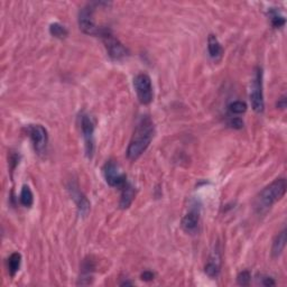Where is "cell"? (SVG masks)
Instances as JSON below:
<instances>
[{
	"label": "cell",
	"instance_id": "cell-5",
	"mask_svg": "<svg viewBox=\"0 0 287 287\" xmlns=\"http://www.w3.org/2000/svg\"><path fill=\"white\" fill-rule=\"evenodd\" d=\"M134 87L135 91L137 93V98L142 104H149L153 101L154 92L152 80L149 75L146 73H140L134 79Z\"/></svg>",
	"mask_w": 287,
	"mask_h": 287
},
{
	"label": "cell",
	"instance_id": "cell-23",
	"mask_svg": "<svg viewBox=\"0 0 287 287\" xmlns=\"http://www.w3.org/2000/svg\"><path fill=\"white\" fill-rule=\"evenodd\" d=\"M261 285L264 286H275L276 281L274 280V278H271L269 276H261V279L259 280Z\"/></svg>",
	"mask_w": 287,
	"mask_h": 287
},
{
	"label": "cell",
	"instance_id": "cell-22",
	"mask_svg": "<svg viewBox=\"0 0 287 287\" xmlns=\"http://www.w3.org/2000/svg\"><path fill=\"white\" fill-rule=\"evenodd\" d=\"M251 280V275L248 270H244L239 273V275L237 276V281L241 286H248L250 284Z\"/></svg>",
	"mask_w": 287,
	"mask_h": 287
},
{
	"label": "cell",
	"instance_id": "cell-3",
	"mask_svg": "<svg viewBox=\"0 0 287 287\" xmlns=\"http://www.w3.org/2000/svg\"><path fill=\"white\" fill-rule=\"evenodd\" d=\"M102 38L104 47L107 49L108 55L114 61H120V60L128 56V49L125 45L114 36L112 32L109 28L102 27V31L99 35Z\"/></svg>",
	"mask_w": 287,
	"mask_h": 287
},
{
	"label": "cell",
	"instance_id": "cell-13",
	"mask_svg": "<svg viewBox=\"0 0 287 287\" xmlns=\"http://www.w3.org/2000/svg\"><path fill=\"white\" fill-rule=\"evenodd\" d=\"M94 264L91 259H85L81 266V273H80V278L78 285H89L91 284L93 279V271Z\"/></svg>",
	"mask_w": 287,
	"mask_h": 287
},
{
	"label": "cell",
	"instance_id": "cell-21",
	"mask_svg": "<svg viewBox=\"0 0 287 287\" xmlns=\"http://www.w3.org/2000/svg\"><path fill=\"white\" fill-rule=\"evenodd\" d=\"M229 111L234 114H241L247 111V104L244 101H234L229 104Z\"/></svg>",
	"mask_w": 287,
	"mask_h": 287
},
{
	"label": "cell",
	"instance_id": "cell-10",
	"mask_svg": "<svg viewBox=\"0 0 287 287\" xmlns=\"http://www.w3.org/2000/svg\"><path fill=\"white\" fill-rule=\"evenodd\" d=\"M204 271L205 274L208 275L211 278H215L220 275L221 271V253L220 249L216 247L214 248V250L211 254L209 261L206 263L205 267H204Z\"/></svg>",
	"mask_w": 287,
	"mask_h": 287
},
{
	"label": "cell",
	"instance_id": "cell-8",
	"mask_svg": "<svg viewBox=\"0 0 287 287\" xmlns=\"http://www.w3.org/2000/svg\"><path fill=\"white\" fill-rule=\"evenodd\" d=\"M93 13L94 7L92 5L83 7L79 13V26L84 34L99 36L102 31V27H98L97 24L94 23Z\"/></svg>",
	"mask_w": 287,
	"mask_h": 287
},
{
	"label": "cell",
	"instance_id": "cell-12",
	"mask_svg": "<svg viewBox=\"0 0 287 287\" xmlns=\"http://www.w3.org/2000/svg\"><path fill=\"white\" fill-rule=\"evenodd\" d=\"M208 52L210 58L213 60L214 62L221 61V59L223 58V47L222 45L220 44L219 39L216 38L215 35L210 34L208 37Z\"/></svg>",
	"mask_w": 287,
	"mask_h": 287
},
{
	"label": "cell",
	"instance_id": "cell-16",
	"mask_svg": "<svg viewBox=\"0 0 287 287\" xmlns=\"http://www.w3.org/2000/svg\"><path fill=\"white\" fill-rule=\"evenodd\" d=\"M286 246V230L284 229L283 231L275 237V239L273 241V247H271V255H273L274 258L279 257L283 253Z\"/></svg>",
	"mask_w": 287,
	"mask_h": 287
},
{
	"label": "cell",
	"instance_id": "cell-6",
	"mask_svg": "<svg viewBox=\"0 0 287 287\" xmlns=\"http://www.w3.org/2000/svg\"><path fill=\"white\" fill-rule=\"evenodd\" d=\"M27 134L31 138L35 152L39 156H43L47 150L48 135L47 130L42 125H29L27 126Z\"/></svg>",
	"mask_w": 287,
	"mask_h": 287
},
{
	"label": "cell",
	"instance_id": "cell-11",
	"mask_svg": "<svg viewBox=\"0 0 287 287\" xmlns=\"http://www.w3.org/2000/svg\"><path fill=\"white\" fill-rule=\"evenodd\" d=\"M199 223H200V213L198 210L193 209L189 211V212L183 216L181 225H182V229L186 234L194 235L199 229Z\"/></svg>",
	"mask_w": 287,
	"mask_h": 287
},
{
	"label": "cell",
	"instance_id": "cell-9",
	"mask_svg": "<svg viewBox=\"0 0 287 287\" xmlns=\"http://www.w3.org/2000/svg\"><path fill=\"white\" fill-rule=\"evenodd\" d=\"M81 129L83 134L84 139V147H85V154L89 158H92L94 153V124L92 122L91 117L87 113L81 114Z\"/></svg>",
	"mask_w": 287,
	"mask_h": 287
},
{
	"label": "cell",
	"instance_id": "cell-26",
	"mask_svg": "<svg viewBox=\"0 0 287 287\" xmlns=\"http://www.w3.org/2000/svg\"><path fill=\"white\" fill-rule=\"evenodd\" d=\"M276 107L279 109H285L286 108V95H283L278 99V101L276 103Z\"/></svg>",
	"mask_w": 287,
	"mask_h": 287
},
{
	"label": "cell",
	"instance_id": "cell-14",
	"mask_svg": "<svg viewBox=\"0 0 287 287\" xmlns=\"http://www.w3.org/2000/svg\"><path fill=\"white\" fill-rule=\"evenodd\" d=\"M69 190H70V192H71V196L75 201V203H77V205H78L79 213L82 214V215L87 214L89 209H90V202L88 201V199L85 198V195H83L81 192H80L79 189L74 188L73 185Z\"/></svg>",
	"mask_w": 287,
	"mask_h": 287
},
{
	"label": "cell",
	"instance_id": "cell-15",
	"mask_svg": "<svg viewBox=\"0 0 287 287\" xmlns=\"http://www.w3.org/2000/svg\"><path fill=\"white\" fill-rule=\"evenodd\" d=\"M135 199V188L129 182L126 183L122 188V198H120L119 205L122 209H128L132 205Z\"/></svg>",
	"mask_w": 287,
	"mask_h": 287
},
{
	"label": "cell",
	"instance_id": "cell-1",
	"mask_svg": "<svg viewBox=\"0 0 287 287\" xmlns=\"http://www.w3.org/2000/svg\"><path fill=\"white\" fill-rule=\"evenodd\" d=\"M155 134V127L149 116H143L136 126L132 139L127 148V157L136 160L142 156L149 147Z\"/></svg>",
	"mask_w": 287,
	"mask_h": 287
},
{
	"label": "cell",
	"instance_id": "cell-18",
	"mask_svg": "<svg viewBox=\"0 0 287 287\" xmlns=\"http://www.w3.org/2000/svg\"><path fill=\"white\" fill-rule=\"evenodd\" d=\"M268 17L274 28H281L285 25V17L277 9L270 8L268 11Z\"/></svg>",
	"mask_w": 287,
	"mask_h": 287
},
{
	"label": "cell",
	"instance_id": "cell-20",
	"mask_svg": "<svg viewBox=\"0 0 287 287\" xmlns=\"http://www.w3.org/2000/svg\"><path fill=\"white\" fill-rule=\"evenodd\" d=\"M49 34H51L54 37L63 39L65 37H68L69 32H68V29L63 26V25H61L60 23H53L49 25Z\"/></svg>",
	"mask_w": 287,
	"mask_h": 287
},
{
	"label": "cell",
	"instance_id": "cell-25",
	"mask_svg": "<svg viewBox=\"0 0 287 287\" xmlns=\"http://www.w3.org/2000/svg\"><path fill=\"white\" fill-rule=\"evenodd\" d=\"M140 277H142V279L145 280V281H149V280H153L154 279V273H152L150 270H145L144 273H142V275H140Z\"/></svg>",
	"mask_w": 287,
	"mask_h": 287
},
{
	"label": "cell",
	"instance_id": "cell-7",
	"mask_svg": "<svg viewBox=\"0 0 287 287\" xmlns=\"http://www.w3.org/2000/svg\"><path fill=\"white\" fill-rule=\"evenodd\" d=\"M102 173L104 176L105 182H107L112 188L122 189L123 186L127 183V176L123 173L119 168V165L114 160H108L103 165Z\"/></svg>",
	"mask_w": 287,
	"mask_h": 287
},
{
	"label": "cell",
	"instance_id": "cell-2",
	"mask_svg": "<svg viewBox=\"0 0 287 287\" xmlns=\"http://www.w3.org/2000/svg\"><path fill=\"white\" fill-rule=\"evenodd\" d=\"M286 188V180L280 178L276 179L274 182L261 190L255 201V211L257 214L264 215L268 212L271 206L285 195Z\"/></svg>",
	"mask_w": 287,
	"mask_h": 287
},
{
	"label": "cell",
	"instance_id": "cell-24",
	"mask_svg": "<svg viewBox=\"0 0 287 287\" xmlns=\"http://www.w3.org/2000/svg\"><path fill=\"white\" fill-rule=\"evenodd\" d=\"M229 125L235 129H241L244 127V122L240 118H234L230 120Z\"/></svg>",
	"mask_w": 287,
	"mask_h": 287
},
{
	"label": "cell",
	"instance_id": "cell-17",
	"mask_svg": "<svg viewBox=\"0 0 287 287\" xmlns=\"http://www.w3.org/2000/svg\"><path fill=\"white\" fill-rule=\"evenodd\" d=\"M21 265H22V255L19 253H13L7 259V268L9 275L12 277H15V275L18 273L19 268H21Z\"/></svg>",
	"mask_w": 287,
	"mask_h": 287
},
{
	"label": "cell",
	"instance_id": "cell-19",
	"mask_svg": "<svg viewBox=\"0 0 287 287\" xmlns=\"http://www.w3.org/2000/svg\"><path fill=\"white\" fill-rule=\"evenodd\" d=\"M19 201H21V203L26 206V208H31L34 203V195L32 190L29 189V186L27 185H24L23 189L21 191V196H19Z\"/></svg>",
	"mask_w": 287,
	"mask_h": 287
},
{
	"label": "cell",
	"instance_id": "cell-4",
	"mask_svg": "<svg viewBox=\"0 0 287 287\" xmlns=\"http://www.w3.org/2000/svg\"><path fill=\"white\" fill-rule=\"evenodd\" d=\"M249 99L251 103V108L257 113L264 112L265 110V100L263 91V70L260 68H256L254 79L250 84Z\"/></svg>",
	"mask_w": 287,
	"mask_h": 287
},
{
	"label": "cell",
	"instance_id": "cell-27",
	"mask_svg": "<svg viewBox=\"0 0 287 287\" xmlns=\"http://www.w3.org/2000/svg\"><path fill=\"white\" fill-rule=\"evenodd\" d=\"M120 285L122 286H128V285H134V283L133 281H129V280H125V281H123V283H120Z\"/></svg>",
	"mask_w": 287,
	"mask_h": 287
}]
</instances>
